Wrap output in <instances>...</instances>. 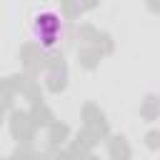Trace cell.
<instances>
[{"label":"cell","mask_w":160,"mask_h":160,"mask_svg":"<svg viewBox=\"0 0 160 160\" xmlns=\"http://www.w3.org/2000/svg\"><path fill=\"white\" fill-rule=\"evenodd\" d=\"M32 35H35V40H38L40 45L52 48V45L60 40V35H62V18H60L55 10H42V12H38L35 20H32Z\"/></svg>","instance_id":"cell-1"}]
</instances>
